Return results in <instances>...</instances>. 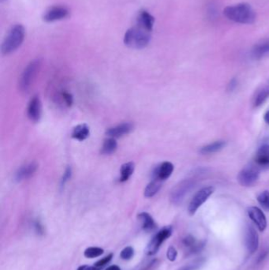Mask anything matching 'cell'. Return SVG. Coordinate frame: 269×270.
Wrapping results in <instances>:
<instances>
[{
	"instance_id": "cell-26",
	"label": "cell",
	"mask_w": 269,
	"mask_h": 270,
	"mask_svg": "<svg viewBox=\"0 0 269 270\" xmlns=\"http://www.w3.org/2000/svg\"><path fill=\"white\" fill-rule=\"evenodd\" d=\"M117 148V142L115 140V138H108V139L105 141V143L103 144L102 151L101 152H102L103 154L109 155V154L115 153Z\"/></svg>"
},
{
	"instance_id": "cell-29",
	"label": "cell",
	"mask_w": 269,
	"mask_h": 270,
	"mask_svg": "<svg viewBox=\"0 0 269 270\" xmlns=\"http://www.w3.org/2000/svg\"><path fill=\"white\" fill-rule=\"evenodd\" d=\"M134 251L133 247H127L124 248L120 253V257L123 260H129L134 256Z\"/></svg>"
},
{
	"instance_id": "cell-36",
	"label": "cell",
	"mask_w": 269,
	"mask_h": 270,
	"mask_svg": "<svg viewBox=\"0 0 269 270\" xmlns=\"http://www.w3.org/2000/svg\"><path fill=\"white\" fill-rule=\"evenodd\" d=\"M100 269L97 268L96 266H90V267H88V266H86V268L84 269V270H99Z\"/></svg>"
},
{
	"instance_id": "cell-19",
	"label": "cell",
	"mask_w": 269,
	"mask_h": 270,
	"mask_svg": "<svg viewBox=\"0 0 269 270\" xmlns=\"http://www.w3.org/2000/svg\"><path fill=\"white\" fill-rule=\"evenodd\" d=\"M138 218L142 223V229L147 233L152 232L157 228V224L155 220L148 213H142L138 215Z\"/></svg>"
},
{
	"instance_id": "cell-2",
	"label": "cell",
	"mask_w": 269,
	"mask_h": 270,
	"mask_svg": "<svg viewBox=\"0 0 269 270\" xmlns=\"http://www.w3.org/2000/svg\"><path fill=\"white\" fill-rule=\"evenodd\" d=\"M25 30L23 25L18 24L11 28L6 34L1 46L2 54H9L21 47L25 40Z\"/></svg>"
},
{
	"instance_id": "cell-4",
	"label": "cell",
	"mask_w": 269,
	"mask_h": 270,
	"mask_svg": "<svg viewBox=\"0 0 269 270\" xmlns=\"http://www.w3.org/2000/svg\"><path fill=\"white\" fill-rule=\"evenodd\" d=\"M40 67V61L39 59L32 61L27 67L24 69L19 80V88L21 92H27L33 84Z\"/></svg>"
},
{
	"instance_id": "cell-1",
	"label": "cell",
	"mask_w": 269,
	"mask_h": 270,
	"mask_svg": "<svg viewBox=\"0 0 269 270\" xmlns=\"http://www.w3.org/2000/svg\"><path fill=\"white\" fill-rule=\"evenodd\" d=\"M223 15L227 18L236 23L252 24L256 19V15L251 5L247 3H238L226 7Z\"/></svg>"
},
{
	"instance_id": "cell-22",
	"label": "cell",
	"mask_w": 269,
	"mask_h": 270,
	"mask_svg": "<svg viewBox=\"0 0 269 270\" xmlns=\"http://www.w3.org/2000/svg\"><path fill=\"white\" fill-rule=\"evenodd\" d=\"M268 54H269V39L257 44L252 51V55L255 59H261Z\"/></svg>"
},
{
	"instance_id": "cell-7",
	"label": "cell",
	"mask_w": 269,
	"mask_h": 270,
	"mask_svg": "<svg viewBox=\"0 0 269 270\" xmlns=\"http://www.w3.org/2000/svg\"><path fill=\"white\" fill-rule=\"evenodd\" d=\"M260 176L258 167L256 166H249L246 167L239 172L238 180L240 184L243 186H252L257 182Z\"/></svg>"
},
{
	"instance_id": "cell-34",
	"label": "cell",
	"mask_w": 269,
	"mask_h": 270,
	"mask_svg": "<svg viewBox=\"0 0 269 270\" xmlns=\"http://www.w3.org/2000/svg\"><path fill=\"white\" fill-rule=\"evenodd\" d=\"M196 268L194 267V264L190 265V266H186V267H183V268L179 269V270H195Z\"/></svg>"
},
{
	"instance_id": "cell-14",
	"label": "cell",
	"mask_w": 269,
	"mask_h": 270,
	"mask_svg": "<svg viewBox=\"0 0 269 270\" xmlns=\"http://www.w3.org/2000/svg\"><path fill=\"white\" fill-rule=\"evenodd\" d=\"M182 245L186 248L188 253L193 254L200 252L205 246V243L197 239L193 235H187L182 239Z\"/></svg>"
},
{
	"instance_id": "cell-12",
	"label": "cell",
	"mask_w": 269,
	"mask_h": 270,
	"mask_svg": "<svg viewBox=\"0 0 269 270\" xmlns=\"http://www.w3.org/2000/svg\"><path fill=\"white\" fill-rule=\"evenodd\" d=\"M246 245L251 254L257 252L259 246V236L257 231L252 225H248L246 233Z\"/></svg>"
},
{
	"instance_id": "cell-30",
	"label": "cell",
	"mask_w": 269,
	"mask_h": 270,
	"mask_svg": "<svg viewBox=\"0 0 269 270\" xmlns=\"http://www.w3.org/2000/svg\"><path fill=\"white\" fill-rule=\"evenodd\" d=\"M112 257V253H111V254H108V255L106 256V257H105V258H102V259L101 260H100V261H98V262H96V263H95V266H96V267H97V268L99 269L102 268V267H104L105 265L108 264V262L111 261Z\"/></svg>"
},
{
	"instance_id": "cell-8",
	"label": "cell",
	"mask_w": 269,
	"mask_h": 270,
	"mask_svg": "<svg viewBox=\"0 0 269 270\" xmlns=\"http://www.w3.org/2000/svg\"><path fill=\"white\" fill-rule=\"evenodd\" d=\"M69 9L64 6H54L47 10L43 15V20L46 22L61 21L69 17Z\"/></svg>"
},
{
	"instance_id": "cell-24",
	"label": "cell",
	"mask_w": 269,
	"mask_h": 270,
	"mask_svg": "<svg viewBox=\"0 0 269 270\" xmlns=\"http://www.w3.org/2000/svg\"><path fill=\"white\" fill-rule=\"evenodd\" d=\"M269 98V86H265L257 92L253 101V106L258 108L263 105L265 101Z\"/></svg>"
},
{
	"instance_id": "cell-9",
	"label": "cell",
	"mask_w": 269,
	"mask_h": 270,
	"mask_svg": "<svg viewBox=\"0 0 269 270\" xmlns=\"http://www.w3.org/2000/svg\"><path fill=\"white\" fill-rule=\"evenodd\" d=\"M192 187H194V182L192 180H186L181 181L174 188L173 191L171 193V199L172 202L175 204L180 203Z\"/></svg>"
},
{
	"instance_id": "cell-10",
	"label": "cell",
	"mask_w": 269,
	"mask_h": 270,
	"mask_svg": "<svg viewBox=\"0 0 269 270\" xmlns=\"http://www.w3.org/2000/svg\"><path fill=\"white\" fill-rule=\"evenodd\" d=\"M27 115L31 121L34 123L40 121L42 115V103L39 96H34L30 100L28 105Z\"/></svg>"
},
{
	"instance_id": "cell-35",
	"label": "cell",
	"mask_w": 269,
	"mask_h": 270,
	"mask_svg": "<svg viewBox=\"0 0 269 270\" xmlns=\"http://www.w3.org/2000/svg\"><path fill=\"white\" fill-rule=\"evenodd\" d=\"M106 270H121L119 266L113 265V266H109L108 268L106 269Z\"/></svg>"
},
{
	"instance_id": "cell-6",
	"label": "cell",
	"mask_w": 269,
	"mask_h": 270,
	"mask_svg": "<svg viewBox=\"0 0 269 270\" xmlns=\"http://www.w3.org/2000/svg\"><path fill=\"white\" fill-rule=\"evenodd\" d=\"M172 234L171 227H166L161 229L148 243L146 248V253L148 255H154L158 252L162 243L166 239H168Z\"/></svg>"
},
{
	"instance_id": "cell-28",
	"label": "cell",
	"mask_w": 269,
	"mask_h": 270,
	"mask_svg": "<svg viewBox=\"0 0 269 270\" xmlns=\"http://www.w3.org/2000/svg\"><path fill=\"white\" fill-rule=\"evenodd\" d=\"M257 201L259 204L261 205V207L264 210L269 211V191H265L261 192L257 197Z\"/></svg>"
},
{
	"instance_id": "cell-3",
	"label": "cell",
	"mask_w": 269,
	"mask_h": 270,
	"mask_svg": "<svg viewBox=\"0 0 269 270\" xmlns=\"http://www.w3.org/2000/svg\"><path fill=\"white\" fill-rule=\"evenodd\" d=\"M150 32L139 27L135 26L132 27L126 32L124 36V44L128 48L133 49H143L146 48L150 42Z\"/></svg>"
},
{
	"instance_id": "cell-16",
	"label": "cell",
	"mask_w": 269,
	"mask_h": 270,
	"mask_svg": "<svg viewBox=\"0 0 269 270\" xmlns=\"http://www.w3.org/2000/svg\"><path fill=\"white\" fill-rule=\"evenodd\" d=\"M173 171L174 165L171 162H163L154 170L152 176H153V178L159 179V180L163 181V180L169 178Z\"/></svg>"
},
{
	"instance_id": "cell-31",
	"label": "cell",
	"mask_w": 269,
	"mask_h": 270,
	"mask_svg": "<svg viewBox=\"0 0 269 270\" xmlns=\"http://www.w3.org/2000/svg\"><path fill=\"white\" fill-rule=\"evenodd\" d=\"M71 175H72V170H71V168L68 167V168L66 169V171H65L63 178L61 180V186H62V187L64 186L65 184L69 181L71 177Z\"/></svg>"
},
{
	"instance_id": "cell-15",
	"label": "cell",
	"mask_w": 269,
	"mask_h": 270,
	"mask_svg": "<svg viewBox=\"0 0 269 270\" xmlns=\"http://www.w3.org/2000/svg\"><path fill=\"white\" fill-rule=\"evenodd\" d=\"M133 130L134 126L131 124L124 123L114 127L109 128L106 131V134L110 138H117L129 134Z\"/></svg>"
},
{
	"instance_id": "cell-37",
	"label": "cell",
	"mask_w": 269,
	"mask_h": 270,
	"mask_svg": "<svg viewBox=\"0 0 269 270\" xmlns=\"http://www.w3.org/2000/svg\"><path fill=\"white\" fill-rule=\"evenodd\" d=\"M86 266H81L79 268L77 269V270H84V269L86 268Z\"/></svg>"
},
{
	"instance_id": "cell-32",
	"label": "cell",
	"mask_w": 269,
	"mask_h": 270,
	"mask_svg": "<svg viewBox=\"0 0 269 270\" xmlns=\"http://www.w3.org/2000/svg\"><path fill=\"white\" fill-rule=\"evenodd\" d=\"M177 251L173 247H170L167 252V257L168 260L171 262H174L177 258Z\"/></svg>"
},
{
	"instance_id": "cell-5",
	"label": "cell",
	"mask_w": 269,
	"mask_h": 270,
	"mask_svg": "<svg viewBox=\"0 0 269 270\" xmlns=\"http://www.w3.org/2000/svg\"><path fill=\"white\" fill-rule=\"evenodd\" d=\"M213 192H214V188L213 186H206L197 193L190 201L189 208H188V212L190 215L193 216L196 214V212L197 211L199 208L205 203L211 195H213Z\"/></svg>"
},
{
	"instance_id": "cell-27",
	"label": "cell",
	"mask_w": 269,
	"mask_h": 270,
	"mask_svg": "<svg viewBox=\"0 0 269 270\" xmlns=\"http://www.w3.org/2000/svg\"><path fill=\"white\" fill-rule=\"evenodd\" d=\"M103 253H104V250L100 247H89L85 251L84 255L86 258H95L102 255Z\"/></svg>"
},
{
	"instance_id": "cell-17",
	"label": "cell",
	"mask_w": 269,
	"mask_h": 270,
	"mask_svg": "<svg viewBox=\"0 0 269 270\" xmlns=\"http://www.w3.org/2000/svg\"><path fill=\"white\" fill-rule=\"evenodd\" d=\"M254 161L257 167H269V144H265L257 150Z\"/></svg>"
},
{
	"instance_id": "cell-23",
	"label": "cell",
	"mask_w": 269,
	"mask_h": 270,
	"mask_svg": "<svg viewBox=\"0 0 269 270\" xmlns=\"http://www.w3.org/2000/svg\"><path fill=\"white\" fill-rule=\"evenodd\" d=\"M226 143L223 141H217L212 144H208L203 147L200 149V153L202 154H211V153H216L218 151L221 150L225 147Z\"/></svg>"
},
{
	"instance_id": "cell-13",
	"label": "cell",
	"mask_w": 269,
	"mask_h": 270,
	"mask_svg": "<svg viewBox=\"0 0 269 270\" xmlns=\"http://www.w3.org/2000/svg\"><path fill=\"white\" fill-rule=\"evenodd\" d=\"M37 163L35 162L27 163L25 165L21 166V168L18 170L15 173V179L17 182H21L23 180H28L35 174L37 170Z\"/></svg>"
},
{
	"instance_id": "cell-38",
	"label": "cell",
	"mask_w": 269,
	"mask_h": 270,
	"mask_svg": "<svg viewBox=\"0 0 269 270\" xmlns=\"http://www.w3.org/2000/svg\"><path fill=\"white\" fill-rule=\"evenodd\" d=\"M4 1H6V0H0V2H4Z\"/></svg>"
},
{
	"instance_id": "cell-21",
	"label": "cell",
	"mask_w": 269,
	"mask_h": 270,
	"mask_svg": "<svg viewBox=\"0 0 269 270\" xmlns=\"http://www.w3.org/2000/svg\"><path fill=\"white\" fill-rule=\"evenodd\" d=\"M162 180L153 178V180L148 183L146 188L144 189V196L146 198H152L157 195L162 186Z\"/></svg>"
},
{
	"instance_id": "cell-25",
	"label": "cell",
	"mask_w": 269,
	"mask_h": 270,
	"mask_svg": "<svg viewBox=\"0 0 269 270\" xmlns=\"http://www.w3.org/2000/svg\"><path fill=\"white\" fill-rule=\"evenodd\" d=\"M134 163L133 162H128L124 163L121 168V176H120V182H123L127 181L130 176L134 172Z\"/></svg>"
},
{
	"instance_id": "cell-18",
	"label": "cell",
	"mask_w": 269,
	"mask_h": 270,
	"mask_svg": "<svg viewBox=\"0 0 269 270\" xmlns=\"http://www.w3.org/2000/svg\"><path fill=\"white\" fill-rule=\"evenodd\" d=\"M155 18L148 11H142L138 15V25L148 32H151L153 29Z\"/></svg>"
},
{
	"instance_id": "cell-11",
	"label": "cell",
	"mask_w": 269,
	"mask_h": 270,
	"mask_svg": "<svg viewBox=\"0 0 269 270\" xmlns=\"http://www.w3.org/2000/svg\"><path fill=\"white\" fill-rule=\"evenodd\" d=\"M248 215L252 222L256 224L259 230L261 232L264 231L267 228V220L265 217V214L261 209L252 206L248 209Z\"/></svg>"
},
{
	"instance_id": "cell-33",
	"label": "cell",
	"mask_w": 269,
	"mask_h": 270,
	"mask_svg": "<svg viewBox=\"0 0 269 270\" xmlns=\"http://www.w3.org/2000/svg\"><path fill=\"white\" fill-rule=\"evenodd\" d=\"M63 99L64 100L65 103L67 104V106H71L73 104V96L71 93H68V92H63Z\"/></svg>"
},
{
	"instance_id": "cell-20",
	"label": "cell",
	"mask_w": 269,
	"mask_h": 270,
	"mask_svg": "<svg viewBox=\"0 0 269 270\" xmlns=\"http://www.w3.org/2000/svg\"><path fill=\"white\" fill-rule=\"evenodd\" d=\"M90 127L86 124H80L73 128L71 136L76 140L82 142L90 136Z\"/></svg>"
}]
</instances>
